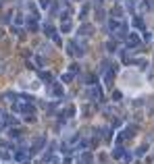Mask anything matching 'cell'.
Returning <instances> with one entry per match:
<instances>
[{"label":"cell","instance_id":"6da1fadb","mask_svg":"<svg viewBox=\"0 0 154 164\" xmlns=\"http://www.w3.org/2000/svg\"><path fill=\"white\" fill-rule=\"evenodd\" d=\"M127 42H129V46H138V44H140V35L138 33H129L127 35Z\"/></svg>","mask_w":154,"mask_h":164},{"label":"cell","instance_id":"7a4b0ae2","mask_svg":"<svg viewBox=\"0 0 154 164\" xmlns=\"http://www.w3.org/2000/svg\"><path fill=\"white\" fill-rule=\"evenodd\" d=\"M79 33H81V35H92V33H94V27H92V25H81Z\"/></svg>","mask_w":154,"mask_h":164},{"label":"cell","instance_id":"3957f363","mask_svg":"<svg viewBox=\"0 0 154 164\" xmlns=\"http://www.w3.org/2000/svg\"><path fill=\"white\" fill-rule=\"evenodd\" d=\"M110 15H113V17H115V19H121V17H123V9H121V6H113V11H110Z\"/></svg>","mask_w":154,"mask_h":164},{"label":"cell","instance_id":"277c9868","mask_svg":"<svg viewBox=\"0 0 154 164\" xmlns=\"http://www.w3.org/2000/svg\"><path fill=\"white\" fill-rule=\"evenodd\" d=\"M52 94L54 96H63V85H60V83H54V85H52Z\"/></svg>","mask_w":154,"mask_h":164},{"label":"cell","instance_id":"5b68a950","mask_svg":"<svg viewBox=\"0 0 154 164\" xmlns=\"http://www.w3.org/2000/svg\"><path fill=\"white\" fill-rule=\"evenodd\" d=\"M71 29H73V25L69 23V21H63V25H60V31H63V33H69Z\"/></svg>","mask_w":154,"mask_h":164},{"label":"cell","instance_id":"8992f818","mask_svg":"<svg viewBox=\"0 0 154 164\" xmlns=\"http://www.w3.org/2000/svg\"><path fill=\"white\" fill-rule=\"evenodd\" d=\"M15 158H17L19 162H21V160H27V152H25V150H23V152H17V154H15Z\"/></svg>","mask_w":154,"mask_h":164},{"label":"cell","instance_id":"52a82bcc","mask_svg":"<svg viewBox=\"0 0 154 164\" xmlns=\"http://www.w3.org/2000/svg\"><path fill=\"white\" fill-rule=\"evenodd\" d=\"M133 25H135V27H140V29H144V21L140 19V17H135V19H133Z\"/></svg>","mask_w":154,"mask_h":164},{"label":"cell","instance_id":"ba28073f","mask_svg":"<svg viewBox=\"0 0 154 164\" xmlns=\"http://www.w3.org/2000/svg\"><path fill=\"white\" fill-rule=\"evenodd\" d=\"M71 79H73V75H71V73H67V75H63V81H71Z\"/></svg>","mask_w":154,"mask_h":164},{"label":"cell","instance_id":"9c48e42d","mask_svg":"<svg viewBox=\"0 0 154 164\" xmlns=\"http://www.w3.org/2000/svg\"><path fill=\"white\" fill-rule=\"evenodd\" d=\"M19 135H21V131H17V129L11 131V137H19Z\"/></svg>","mask_w":154,"mask_h":164},{"label":"cell","instance_id":"30bf717a","mask_svg":"<svg viewBox=\"0 0 154 164\" xmlns=\"http://www.w3.org/2000/svg\"><path fill=\"white\" fill-rule=\"evenodd\" d=\"M146 67H148V62H146L144 58H140V69H146Z\"/></svg>","mask_w":154,"mask_h":164},{"label":"cell","instance_id":"8fae6325","mask_svg":"<svg viewBox=\"0 0 154 164\" xmlns=\"http://www.w3.org/2000/svg\"><path fill=\"white\" fill-rule=\"evenodd\" d=\"M146 150H148V148H146V145H142V148L138 150V156H142V154H146Z\"/></svg>","mask_w":154,"mask_h":164}]
</instances>
